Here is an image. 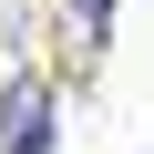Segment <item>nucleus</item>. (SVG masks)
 I'll use <instances>...</instances> for the list:
<instances>
[{
    "instance_id": "nucleus-1",
    "label": "nucleus",
    "mask_w": 154,
    "mask_h": 154,
    "mask_svg": "<svg viewBox=\"0 0 154 154\" xmlns=\"http://www.w3.org/2000/svg\"><path fill=\"white\" fill-rule=\"evenodd\" d=\"M0 154H51V93L41 82H21L0 103Z\"/></svg>"
},
{
    "instance_id": "nucleus-2",
    "label": "nucleus",
    "mask_w": 154,
    "mask_h": 154,
    "mask_svg": "<svg viewBox=\"0 0 154 154\" xmlns=\"http://www.w3.org/2000/svg\"><path fill=\"white\" fill-rule=\"evenodd\" d=\"M62 21H72V41H103L113 31V0H62Z\"/></svg>"
}]
</instances>
